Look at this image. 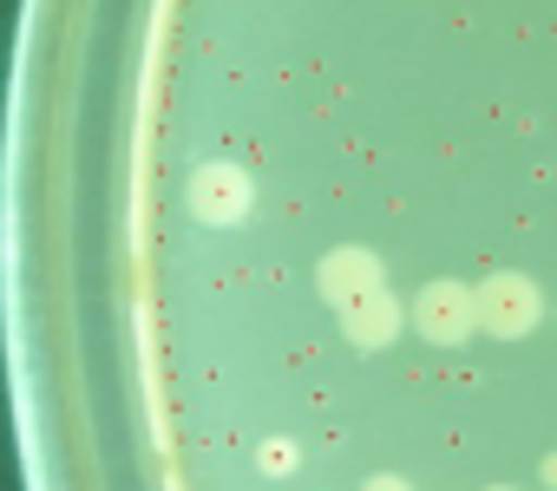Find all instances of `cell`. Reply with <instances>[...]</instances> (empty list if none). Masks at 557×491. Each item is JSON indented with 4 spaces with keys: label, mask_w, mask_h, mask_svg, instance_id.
<instances>
[{
    "label": "cell",
    "mask_w": 557,
    "mask_h": 491,
    "mask_svg": "<svg viewBox=\"0 0 557 491\" xmlns=\"http://www.w3.org/2000/svg\"><path fill=\"white\" fill-rule=\"evenodd\" d=\"M485 491H511V484H485Z\"/></svg>",
    "instance_id": "9"
},
{
    "label": "cell",
    "mask_w": 557,
    "mask_h": 491,
    "mask_svg": "<svg viewBox=\"0 0 557 491\" xmlns=\"http://www.w3.org/2000/svg\"><path fill=\"white\" fill-rule=\"evenodd\" d=\"M413 328H420V341H433V348H459V341L479 328V289H466V282H453V276H433V282L413 295Z\"/></svg>",
    "instance_id": "3"
},
{
    "label": "cell",
    "mask_w": 557,
    "mask_h": 491,
    "mask_svg": "<svg viewBox=\"0 0 557 491\" xmlns=\"http://www.w3.org/2000/svg\"><path fill=\"white\" fill-rule=\"evenodd\" d=\"M361 491H413V484H407V478H400V471H374V478H368V484H361Z\"/></svg>",
    "instance_id": "7"
},
{
    "label": "cell",
    "mask_w": 557,
    "mask_h": 491,
    "mask_svg": "<svg viewBox=\"0 0 557 491\" xmlns=\"http://www.w3.org/2000/svg\"><path fill=\"white\" fill-rule=\"evenodd\" d=\"M262 471H269V478L296 471V445H289V439H269V445H262Z\"/></svg>",
    "instance_id": "6"
},
{
    "label": "cell",
    "mask_w": 557,
    "mask_h": 491,
    "mask_svg": "<svg viewBox=\"0 0 557 491\" xmlns=\"http://www.w3.org/2000/svg\"><path fill=\"white\" fill-rule=\"evenodd\" d=\"M544 484H557V452H550V458H544Z\"/></svg>",
    "instance_id": "8"
},
{
    "label": "cell",
    "mask_w": 557,
    "mask_h": 491,
    "mask_svg": "<svg viewBox=\"0 0 557 491\" xmlns=\"http://www.w3.org/2000/svg\"><path fill=\"white\" fill-rule=\"evenodd\" d=\"M407 328V309L387 295V289H374V295H361L355 309H342V335L355 341V348H394V335Z\"/></svg>",
    "instance_id": "5"
},
{
    "label": "cell",
    "mask_w": 557,
    "mask_h": 491,
    "mask_svg": "<svg viewBox=\"0 0 557 491\" xmlns=\"http://www.w3.org/2000/svg\"><path fill=\"white\" fill-rule=\"evenodd\" d=\"M184 203H190V216H197V223H210V229H230V223H243V216H249L256 190H249V171H243V164H230V158H210V164H197V171H190V184H184Z\"/></svg>",
    "instance_id": "2"
},
{
    "label": "cell",
    "mask_w": 557,
    "mask_h": 491,
    "mask_svg": "<svg viewBox=\"0 0 557 491\" xmlns=\"http://www.w3.org/2000/svg\"><path fill=\"white\" fill-rule=\"evenodd\" d=\"M315 289H322V302H335V309H355L361 295L387 289V269H381V256H374V250L348 242V250H329V256H322V269H315Z\"/></svg>",
    "instance_id": "4"
},
{
    "label": "cell",
    "mask_w": 557,
    "mask_h": 491,
    "mask_svg": "<svg viewBox=\"0 0 557 491\" xmlns=\"http://www.w3.org/2000/svg\"><path fill=\"white\" fill-rule=\"evenodd\" d=\"M537 322H544V295L524 269H492L479 282V328L492 341H524Z\"/></svg>",
    "instance_id": "1"
}]
</instances>
